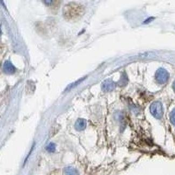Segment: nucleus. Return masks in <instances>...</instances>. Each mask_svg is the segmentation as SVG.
Wrapping results in <instances>:
<instances>
[{"mask_svg": "<svg viewBox=\"0 0 175 175\" xmlns=\"http://www.w3.org/2000/svg\"><path fill=\"white\" fill-rule=\"evenodd\" d=\"M116 87L115 82L110 79L105 80L102 84V90L105 91L109 92L113 91Z\"/></svg>", "mask_w": 175, "mask_h": 175, "instance_id": "nucleus-4", "label": "nucleus"}, {"mask_svg": "<svg viewBox=\"0 0 175 175\" xmlns=\"http://www.w3.org/2000/svg\"><path fill=\"white\" fill-rule=\"evenodd\" d=\"M4 72L8 74H12L15 72V68L9 62H6L3 66Z\"/></svg>", "mask_w": 175, "mask_h": 175, "instance_id": "nucleus-6", "label": "nucleus"}, {"mask_svg": "<svg viewBox=\"0 0 175 175\" xmlns=\"http://www.w3.org/2000/svg\"><path fill=\"white\" fill-rule=\"evenodd\" d=\"M172 88H173V91L175 92V82H173V84H172Z\"/></svg>", "mask_w": 175, "mask_h": 175, "instance_id": "nucleus-10", "label": "nucleus"}, {"mask_svg": "<svg viewBox=\"0 0 175 175\" xmlns=\"http://www.w3.org/2000/svg\"><path fill=\"white\" fill-rule=\"evenodd\" d=\"M170 120L172 125H175V108L170 114Z\"/></svg>", "mask_w": 175, "mask_h": 175, "instance_id": "nucleus-9", "label": "nucleus"}, {"mask_svg": "<svg viewBox=\"0 0 175 175\" xmlns=\"http://www.w3.org/2000/svg\"><path fill=\"white\" fill-rule=\"evenodd\" d=\"M82 7L74 3H70L65 6L62 9V14L66 20L72 21L81 15Z\"/></svg>", "mask_w": 175, "mask_h": 175, "instance_id": "nucleus-1", "label": "nucleus"}, {"mask_svg": "<svg viewBox=\"0 0 175 175\" xmlns=\"http://www.w3.org/2000/svg\"><path fill=\"white\" fill-rule=\"evenodd\" d=\"M155 78L158 83L165 84L169 78V74L165 69L160 68L156 72Z\"/></svg>", "mask_w": 175, "mask_h": 175, "instance_id": "nucleus-3", "label": "nucleus"}, {"mask_svg": "<svg viewBox=\"0 0 175 175\" xmlns=\"http://www.w3.org/2000/svg\"><path fill=\"white\" fill-rule=\"evenodd\" d=\"M150 113L156 119H161L163 115V108L161 102L155 101L150 107Z\"/></svg>", "mask_w": 175, "mask_h": 175, "instance_id": "nucleus-2", "label": "nucleus"}, {"mask_svg": "<svg viewBox=\"0 0 175 175\" xmlns=\"http://www.w3.org/2000/svg\"><path fill=\"white\" fill-rule=\"evenodd\" d=\"M64 173L65 175H79L78 171L76 169L71 167L65 168Z\"/></svg>", "mask_w": 175, "mask_h": 175, "instance_id": "nucleus-7", "label": "nucleus"}, {"mask_svg": "<svg viewBox=\"0 0 175 175\" xmlns=\"http://www.w3.org/2000/svg\"><path fill=\"white\" fill-rule=\"evenodd\" d=\"M56 149V146L53 143H50V144L47 146V150L50 152H53L55 151Z\"/></svg>", "mask_w": 175, "mask_h": 175, "instance_id": "nucleus-8", "label": "nucleus"}, {"mask_svg": "<svg viewBox=\"0 0 175 175\" xmlns=\"http://www.w3.org/2000/svg\"><path fill=\"white\" fill-rule=\"evenodd\" d=\"M87 123L84 119H79L76 121L75 123V128L78 131H82L85 129Z\"/></svg>", "mask_w": 175, "mask_h": 175, "instance_id": "nucleus-5", "label": "nucleus"}]
</instances>
